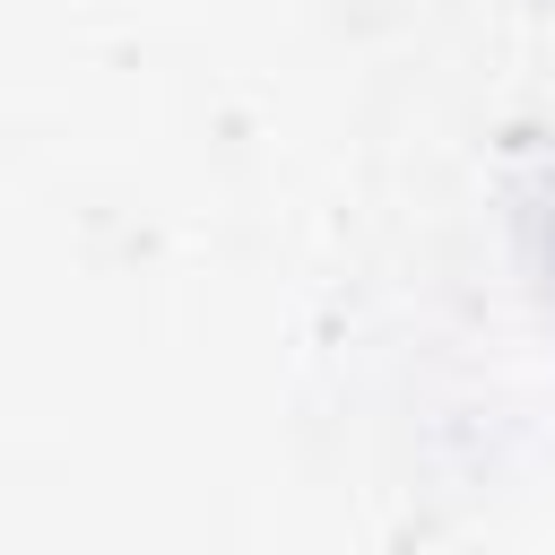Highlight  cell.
Masks as SVG:
<instances>
[{
	"label": "cell",
	"instance_id": "cell-1",
	"mask_svg": "<svg viewBox=\"0 0 555 555\" xmlns=\"http://www.w3.org/2000/svg\"><path fill=\"white\" fill-rule=\"evenodd\" d=\"M520 234H529V269H538V295H546V321H555V147L538 156V173L520 191Z\"/></svg>",
	"mask_w": 555,
	"mask_h": 555
}]
</instances>
